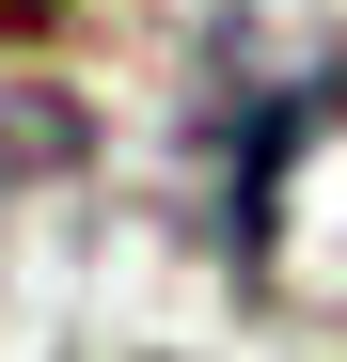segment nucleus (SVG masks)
<instances>
[{
	"instance_id": "nucleus-1",
	"label": "nucleus",
	"mask_w": 347,
	"mask_h": 362,
	"mask_svg": "<svg viewBox=\"0 0 347 362\" xmlns=\"http://www.w3.org/2000/svg\"><path fill=\"white\" fill-rule=\"evenodd\" d=\"M331 110H347L331 79H284V95H237V110H205V127L237 142V173H221V252H237V268H268V173H284V142H316Z\"/></svg>"
},
{
	"instance_id": "nucleus-2",
	"label": "nucleus",
	"mask_w": 347,
	"mask_h": 362,
	"mask_svg": "<svg viewBox=\"0 0 347 362\" xmlns=\"http://www.w3.org/2000/svg\"><path fill=\"white\" fill-rule=\"evenodd\" d=\"M47 173H79V95L0 79V189H47Z\"/></svg>"
}]
</instances>
